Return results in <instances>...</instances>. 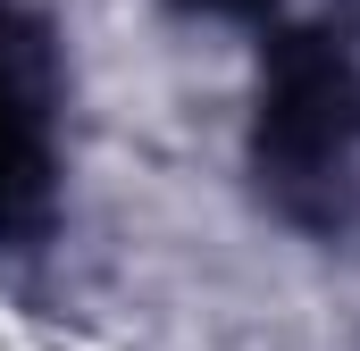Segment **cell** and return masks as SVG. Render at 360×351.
Instances as JSON below:
<instances>
[{
  "label": "cell",
  "mask_w": 360,
  "mask_h": 351,
  "mask_svg": "<svg viewBox=\"0 0 360 351\" xmlns=\"http://www.w3.org/2000/svg\"><path fill=\"white\" fill-rule=\"evenodd\" d=\"M42 143H51L42 59H34V34L0 8V226H8L17 201L42 184Z\"/></svg>",
  "instance_id": "cell-1"
}]
</instances>
